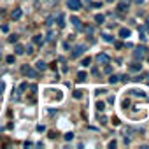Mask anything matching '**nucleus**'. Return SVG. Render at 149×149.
Returning a JSON list of instances; mask_svg holds the SVG:
<instances>
[{"instance_id": "obj_1", "label": "nucleus", "mask_w": 149, "mask_h": 149, "mask_svg": "<svg viewBox=\"0 0 149 149\" xmlns=\"http://www.w3.org/2000/svg\"><path fill=\"white\" fill-rule=\"evenodd\" d=\"M147 56V47L146 46H139V47H135V51H133V58L135 60H144Z\"/></svg>"}, {"instance_id": "obj_2", "label": "nucleus", "mask_w": 149, "mask_h": 149, "mask_svg": "<svg viewBox=\"0 0 149 149\" xmlns=\"http://www.w3.org/2000/svg\"><path fill=\"white\" fill-rule=\"evenodd\" d=\"M21 74L26 77H37V72L30 67V65H21Z\"/></svg>"}, {"instance_id": "obj_3", "label": "nucleus", "mask_w": 149, "mask_h": 149, "mask_svg": "<svg viewBox=\"0 0 149 149\" xmlns=\"http://www.w3.org/2000/svg\"><path fill=\"white\" fill-rule=\"evenodd\" d=\"M67 7L70 11H79L81 9V0H67Z\"/></svg>"}, {"instance_id": "obj_4", "label": "nucleus", "mask_w": 149, "mask_h": 149, "mask_svg": "<svg viewBox=\"0 0 149 149\" xmlns=\"http://www.w3.org/2000/svg\"><path fill=\"white\" fill-rule=\"evenodd\" d=\"M97 63L98 65H107L109 61H111V58H109V54H105V53H100V54H97Z\"/></svg>"}, {"instance_id": "obj_5", "label": "nucleus", "mask_w": 149, "mask_h": 149, "mask_svg": "<svg viewBox=\"0 0 149 149\" xmlns=\"http://www.w3.org/2000/svg\"><path fill=\"white\" fill-rule=\"evenodd\" d=\"M84 46L83 44H79V46H76V47H74V51H72V58H77V56H81L83 53H84Z\"/></svg>"}, {"instance_id": "obj_6", "label": "nucleus", "mask_w": 149, "mask_h": 149, "mask_svg": "<svg viewBox=\"0 0 149 149\" xmlns=\"http://www.w3.org/2000/svg\"><path fill=\"white\" fill-rule=\"evenodd\" d=\"M21 16H23V11H21V9H14V11L11 13V19H14V21L21 19Z\"/></svg>"}, {"instance_id": "obj_7", "label": "nucleus", "mask_w": 149, "mask_h": 149, "mask_svg": "<svg viewBox=\"0 0 149 149\" xmlns=\"http://www.w3.org/2000/svg\"><path fill=\"white\" fill-rule=\"evenodd\" d=\"M70 23H72L74 26H76L77 30H83V25H81V19H79V18H76V16H72V18H70Z\"/></svg>"}, {"instance_id": "obj_8", "label": "nucleus", "mask_w": 149, "mask_h": 149, "mask_svg": "<svg viewBox=\"0 0 149 149\" xmlns=\"http://www.w3.org/2000/svg\"><path fill=\"white\" fill-rule=\"evenodd\" d=\"M119 37H121V39L130 37V30H128V28H121V30H119Z\"/></svg>"}, {"instance_id": "obj_9", "label": "nucleus", "mask_w": 149, "mask_h": 149, "mask_svg": "<svg viewBox=\"0 0 149 149\" xmlns=\"http://www.w3.org/2000/svg\"><path fill=\"white\" fill-rule=\"evenodd\" d=\"M128 93L133 95V97H146V93H144V91H139V90H130Z\"/></svg>"}, {"instance_id": "obj_10", "label": "nucleus", "mask_w": 149, "mask_h": 149, "mask_svg": "<svg viewBox=\"0 0 149 149\" xmlns=\"http://www.w3.org/2000/svg\"><path fill=\"white\" fill-rule=\"evenodd\" d=\"M58 26H60V28L65 26V16H63V14H58Z\"/></svg>"}, {"instance_id": "obj_11", "label": "nucleus", "mask_w": 149, "mask_h": 149, "mask_svg": "<svg viewBox=\"0 0 149 149\" xmlns=\"http://www.w3.org/2000/svg\"><path fill=\"white\" fill-rule=\"evenodd\" d=\"M77 81H79V83L86 81V72H83V70H81V72H77Z\"/></svg>"}, {"instance_id": "obj_12", "label": "nucleus", "mask_w": 149, "mask_h": 149, "mask_svg": "<svg viewBox=\"0 0 149 149\" xmlns=\"http://www.w3.org/2000/svg\"><path fill=\"white\" fill-rule=\"evenodd\" d=\"M35 65H37V70H40V72H44V70H46V68H47V67H46V63H44V61H37V63H35Z\"/></svg>"}, {"instance_id": "obj_13", "label": "nucleus", "mask_w": 149, "mask_h": 149, "mask_svg": "<svg viewBox=\"0 0 149 149\" xmlns=\"http://www.w3.org/2000/svg\"><path fill=\"white\" fill-rule=\"evenodd\" d=\"M104 19H105V16H104V14H97V16H95V21H97L98 25H102V23H104Z\"/></svg>"}, {"instance_id": "obj_14", "label": "nucleus", "mask_w": 149, "mask_h": 149, "mask_svg": "<svg viewBox=\"0 0 149 149\" xmlns=\"http://www.w3.org/2000/svg\"><path fill=\"white\" fill-rule=\"evenodd\" d=\"M140 68H142L140 63H132V65H130V70H133V72H137V70H140Z\"/></svg>"}, {"instance_id": "obj_15", "label": "nucleus", "mask_w": 149, "mask_h": 149, "mask_svg": "<svg viewBox=\"0 0 149 149\" xmlns=\"http://www.w3.org/2000/svg\"><path fill=\"white\" fill-rule=\"evenodd\" d=\"M118 9H119V11H121V13H125V11H126V9H128V2H121V4H119V7H118Z\"/></svg>"}, {"instance_id": "obj_16", "label": "nucleus", "mask_w": 149, "mask_h": 149, "mask_svg": "<svg viewBox=\"0 0 149 149\" xmlns=\"http://www.w3.org/2000/svg\"><path fill=\"white\" fill-rule=\"evenodd\" d=\"M33 44L40 46V44H42V35H35V37H33Z\"/></svg>"}, {"instance_id": "obj_17", "label": "nucleus", "mask_w": 149, "mask_h": 149, "mask_svg": "<svg viewBox=\"0 0 149 149\" xmlns=\"http://www.w3.org/2000/svg\"><path fill=\"white\" fill-rule=\"evenodd\" d=\"M14 53H16V54H23V53H25V47L18 44V46H16V49H14Z\"/></svg>"}, {"instance_id": "obj_18", "label": "nucleus", "mask_w": 149, "mask_h": 149, "mask_svg": "<svg viewBox=\"0 0 149 149\" xmlns=\"http://www.w3.org/2000/svg\"><path fill=\"white\" fill-rule=\"evenodd\" d=\"M102 37H104V40H105V42H114V37H111L109 33H104Z\"/></svg>"}, {"instance_id": "obj_19", "label": "nucleus", "mask_w": 149, "mask_h": 149, "mask_svg": "<svg viewBox=\"0 0 149 149\" xmlns=\"http://www.w3.org/2000/svg\"><path fill=\"white\" fill-rule=\"evenodd\" d=\"M118 81H119V77H118V76H111V77H109V83H111V84H116Z\"/></svg>"}, {"instance_id": "obj_20", "label": "nucleus", "mask_w": 149, "mask_h": 149, "mask_svg": "<svg viewBox=\"0 0 149 149\" xmlns=\"http://www.w3.org/2000/svg\"><path fill=\"white\" fill-rule=\"evenodd\" d=\"M104 109H105V104H104V102H97V111H100V112H102Z\"/></svg>"}, {"instance_id": "obj_21", "label": "nucleus", "mask_w": 149, "mask_h": 149, "mask_svg": "<svg viewBox=\"0 0 149 149\" xmlns=\"http://www.w3.org/2000/svg\"><path fill=\"white\" fill-rule=\"evenodd\" d=\"M9 42H13V44H14V42H18V35H16V33H13V35L9 37Z\"/></svg>"}, {"instance_id": "obj_22", "label": "nucleus", "mask_w": 149, "mask_h": 149, "mask_svg": "<svg viewBox=\"0 0 149 149\" xmlns=\"http://www.w3.org/2000/svg\"><path fill=\"white\" fill-rule=\"evenodd\" d=\"M81 97H83V91H79V90L74 91V98H81Z\"/></svg>"}, {"instance_id": "obj_23", "label": "nucleus", "mask_w": 149, "mask_h": 149, "mask_svg": "<svg viewBox=\"0 0 149 149\" xmlns=\"http://www.w3.org/2000/svg\"><path fill=\"white\" fill-rule=\"evenodd\" d=\"M53 21H54V16H49V18H47V21H46V25H47V26H51V25H53Z\"/></svg>"}, {"instance_id": "obj_24", "label": "nucleus", "mask_w": 149, "mask_h": 149, "mask_svg": "<svg viewBox=\"0 0 149 149\" xmlns=\"http://www.w3.org/2000/svg\"><path fill=\"white\" fill-rule=\"evenodd\" d=\"M14 60H16L14 54H9V56H7V63H14Z\"/></svg>"}, {"instance_id": "obj_25", "label": "nucleus", "mask_w": 149, "mask_h": 149, "mask_svg": "<svg viewBox=\"0 0 149 149\" xmlns=\"http://www.w3.org/2000/svg\"><path fill=\"white\" fill-rule=\"evenodd\" d=\"M90 63H91V58H84V60H83V65H84V67L90 65Z\"/></svg>"}, {"instance_id": "obj_26", "label": "nucleus", "mask_w": 149, "mask_h": 149, "mask_svg": "<svg viewBox=\"0 0 149 149\" xmlns=\"http://www.w3.org/2000/svg\"><path fill=\"white\" fill-rule=\"evenodd\" d=\"M74 139V133H65V140H72Z\"/></svg>"}, {"instance_id": "obj_27", "label": "nucleus", "mask_w": 149, "mask_h": 149, "mask_svg": "<svg viewBox=\"0 0 149 149\" xmlns=\"http://www.w3.org/2000/svg\"><path fill=\"white\" fill-rule=\"evenodd\" d=\"M142 79H144V81H147V83H149V72H146V74H144V76H142Z\"/></svg>"}, {"instance_id": "obj_28", "label": "nucleus", "mask_w": 149, "mask_h": 149, "mask_svg": "<svg viewBox=\"0 0 149 149\" xmlns=\"http://www.w3.org/2000/svg\"><path fill=\"white\" fill-rule=\"evenodd\" d=\"M0 28H2V32H9V25H2Z\"/></svg>"}, {"instance_id": "obj_29", "label": "nucleus", "mask_w": 149, "mask_h": 149, "mask_svg": "<svg viewBox=\"0 0 149 149\" xmlns=\"http://www.w3.org/2000/svg\"><path fill=\"white\" fill-rule=\"evenodd\" d=\"M109 147H111V149L116 147V140H111V142H109Z\"/></svg>"}, {"instance_id": "obj_30", "label": "nucleus", "mask_w": 149, "mask_h": 149, "mask_svg": "<svg viewBox=\"0 0 149 149\" xmlns=\"http://www.w3.org/2000/svg\"><path fill=\"white\" fill-rule=\"evenodd\" d=\"M144 2V0H135V4H142Z\"/></svg>"}, {"instance_id": "obj_31", "label": "nucleus", "mask_w": 149, "mask_h": 149, "mask_svg": "<svg viewBox=\"0 0 149 149\" xmlns=\"http://www.w3.org/2000/svg\"><path fill=\"white\" fill-rule=\"evenodd\" d=\"M105 2H114V0H105Z\"/></svg>"}, {"instance_id": "obj_32", "label": "nucleus", "mask_w": 149, "mask_h": 149, "mask_svg": "<svg viewBox=\"0 0 149 149\" xmlns=\"http://www.w3.org/2000/svg\"><path fill=\"white\" fill-rule=\"evenodd\" d=\"M147 60H149V58H147Z\"/></svg>"}]
</instances>
